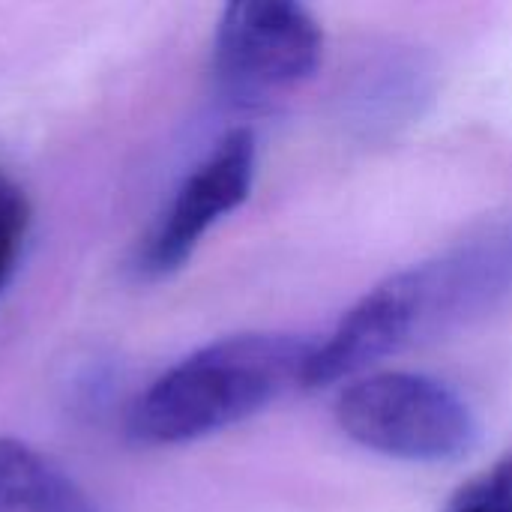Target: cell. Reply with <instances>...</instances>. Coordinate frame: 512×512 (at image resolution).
<instances>
[{
	"instance_id": "cell-1",
	"label": "cell",
	"mask_w": 512,
	"mask_h": 512,
	"mask_svg": "<svg viewBox=\"0 0 512 512\" xmlns=\"http://www.w3.org/2000/svg\"><path fill=\"white\" fill-rule=\"evenodd\" d=\"M512 303V213L369 288L312 348L306 387L360 378L381 360L471 327Z\"/></svg>"
},
{
	"instance_id": "cell-2",
	"label": "cell",
	"mask_w": 512,
	"mask_h": 512,
	"mask_svg": "<svg viewBox=\"0 0 512 512\" xmlns=\"http://www.w3.org/2000/svg\"><path fill=\"white\" fill-rule=\"evenodd\" d=\"M312 348L291 333L216 339L174 363L135 399L126 432L141 447H180L246 423L306 387Z\"/></svg>"
},
{
	"instance_id": "cell-3",
	"label": "cell",
	"mask_w": 512,
	"mask_h": 512,
	"mask_svg": "<svg viewBox=\"0 0 512 512\" xmlns=\"http://www.w3.org/2000/svg\"><path fill=\"white\" fill-rule=\"evenodd\" d=\"M336 423L357 447L414 465L465 459L480 441L471 405L423 372H372L336 399Z\"/></svg>"
},
{
	"instance_id": "cell-4",
	"label": "cell",
	"mask_w": 512,
	"mask_h": 512,
	"mask_svg": "<svg viewBox=\"0 0 512 512\" xmlns=\"http://www.w3.org/2000/svg\"><path fill=\"white\" fill-rule=\"evenodd\" d=\"M321 60L324 30L303 3L237 0L219 15L213 75L216 84L240 102H261L306 84Z\"/></svg>"
},
{
	"instance_id": "cell-5",
	"label": "cell",
	"mask_w": 512,
	"mask_h": 512,
	"mask_svg": "<svg viewBox=\"0 0 512 512\" xmlns=\"http://www.w3.org/2000/svg\"><path fill=\"white\" fill-rule=\"evenodd\" d=\"M258 141L252 129L225 132L213 150L183 177L165 213L135 255V273L147 282L174 276L189 264L201 240L228 213L240 210L255 186Z\"/></svg>"
},
{
	"instance_id": "cell-6",
	"label": "cell",
	"mask_w": 512,
	"mask_h": 512,
	"mask_svg": "<svg viewBox=\"0 0 512 512\" xmlns=\"http://www.w3.org/2000/svg\"><path fill=\"white\" fill-rule=\"evenodd\" d=\"M432 102V69L411 48L366 54L348 75L339 105L342 123L366 141L390 138L420 120Z\"/></svg>"
},
{
	"instance_id": "cell-7",
	"label": "cell",
	"mask_w": 512,
	"mask_h": 512,
	"mask_svg": "<svg viewBox=\"0 0 512 512\" xmlns=\"http://www.w3.org/2000/svg\"><path fill=\"white\" fill-rule=\"evenodd\" d=\"M0 512H105L57 462L24 441L0 438Z\"/></svg>"
},
{
	"instance_id": "cell-8",
	"label": "cell",
	"mask_w": 512,
	"mask_h": 512,
	"mask_svg": "<svg viewBox=\"0 0 512 512\" xmlns=\"http://www.w3.org/2000/svg\"><path fill=\"white\" fill-rule=\"evenodd\" d=\"M30 219H33V210H30L27 192L0 168V297L18 270L21 252L30 234Z\"/></svg>"
},
{
	"instance_id": "cell-9",
	"label": "cell",
	"mask_w": 512,
	"mask_h": 512,
	"mask_svg": "<svg viewBox=\"0 0 512 512\" xmlns=\"http://www.w3.org/2000/svg\"><path fill=\"white\" fill-rule=\"evenodd\" d=\"M441 512H512V453L456 489Z\"/></svg>"
}]
</instances>
